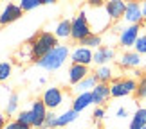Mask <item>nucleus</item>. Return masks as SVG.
<instances>
[{
	"instance_id": "0eeeda50",
	"label": "nucleus",
	"mask_w": 146,
	"mask_h": 129,
	"mask_svg": "<svg viewBox=\"0 0 146 129\" xmlns=\"http://www.w3.org/2000/svg\"><path fill=\"white\" fill-rule=\"evenodd\" d=\"M31 113H33V127H36V129L45 127L49 109L45 108V104L42 102V99H36V100L31 102Z\"/></svg>"
},
{
	"instance_id": "6e6552de",
	"label": "nucleus",
	"mask_w": 146,
	"mask_h": 129,
	"mask_svg": "<svg viewBox=\"0 0 146 129\" xmlns=\"http://www.w3.org/2000/svg\"><path fill=\"white\" fill-rule=\"evenodd\" d=\"M139 31H141V25H128L119 32V45L123 48H130L135 45V41L139 40Z\"/></svg>"
},
{
	"instance_id": "20e7f679",
	"label": "nucleus",
	"mask_w": 146,
	"mask_h": 129,
	"mask_svg": "<svg viewBox=\"0 0 146 129\" xmlns=\"http://www.w3.org/2000/svg\"><path fill=\"white\" fill-rule=\"evenodd\" d=\"M137 86H139V83L133 79V77H121V79L112 81L110 93H112V97L121 99V97H126V95H130V93H135Z\"/></svg>"
},
{
	"instance_id": "ea45409f",
	"label": "nucleus",
	"mask_w": 146,
	"mask_h": 129,
	"mask_svg": "<svg viewBox=\"0 0 146 129\" xmlns=\"http://www.w3.org/2000/svg\"><path fill=\"white\" fill-rule=\"evenodd\" d=\"M143 24H144V25H146V18H144V20H143Z\"/></svg>"
},
{
	"instance_id": "9d476101",
	"label": "nucleus",
	"mask_w": 146,
	"mask_h": 129,
	"mask_svg": "<svg viewBox=\"0 0 146 129\" xmlns=\"http://www.w3.org/2000/svg\"><path fill=\"white\" fill-rule=\"evenodd\" d=\"M70 61H72V65H85V66H88L90 63H94V52H92V48L80 45L78 48L72 50Z\"/></svg>"
},
{
	"instance_id": "72a5a7b5",
	"label": "nucleus",
	"mask_w": 146,
	"mask_h": 129,
	"mask_svg": "<svg viewBox=\"0 0 146 129\" xmlns=\"http://www.w3.org/2000/svg\"><path fill=\"white\" fill-rule=\"evenodd\" d=\"M115 117H117V119H126V117H128L126 108H119V109H117V113H115Z\"/></svg>"
},
{
	"instance_id": "ddd939ff",
	"label": "nucleus",
	"mask_w": 146,
	"mask_h": 129,
	"mask_svg": "<svg viewBox=\"0 0 146 129\" xmlns=\"http://www.w3.org/2000/svg\"><path fill=\"white\" fill-rule=\"evenodd\" d=\"M115 58V52H114V48L112 47H99L94 50V63L99 65V66H103V65H108V61H112Z\"/></svg>"
},
{
	"instance_id": "7c9ffc66",
	"label": "nucleus",
	"mask_w": 146,
	"mask_h": 129,
	"mask_svg": "<svg viewBox=\"0 0 146 129\" xmlns=\"http://www.w3.org/2000/svg\"><path fill=\"white\" fill-rule=\"evenodd\" d=\"M92 117H94V120H96V122H99V120H103V119H105V108H103V106H98V108L94 109V113H92Z\"/></svg>"
},
{
	"instance_id": "4c0bfd02",
	"label": "nucleus",
	"mask_w": 146,
	"mask_h": 129,
	"mask_svg": "<svg viewBox=\"0 0 146 129\" xmlns=\"http://www.w3.org/2000/svg\"><path fill=\"white\" fill-rule=\"evenodd\" d=\"M42 4H56V0H42Z\"/></svg>"
},
{
	"instance_id": "2f4dec72",
	"label": "nucleus",
	"mask_w": 146,
	"mask_h": 129,
	"mask_svg": "<svg viewBox=\"0 0 146 129\" xmlns=\"http://www.w3.org/2000/svg\"><path fill=\"white\" fill-rule=\"evenodd\" d=\"M4 129H31V126H25V124H22L18 120H15V122H9Z\"/></svg>"
},
{
	"instance_id": "473e14b6",
	"label": "nucleus",
	"mask_w": 146,
	"mask_h": 129,
	"mask_svg": "<svg viewBox=\"0 0 146 129\" xmlns=\"http://www.w3.org/2000/svg\"><path fill=\"white\" fill-rule=\"evenodd\" d=\"M87 4L90 5L92 9H101V7H105V0H87Z\"/></svg>"
},
{
	"instance_id": "c9c22d12",
	"label": "nucleus",
	"mask_w": 146,
	"mask_h": 129,
	"mask_svg": "<svg viewBox=\"0 0 146 129\" xmlns=\"http://www.w3.org/2000/svg\"><path fill=\"white\" fill-rule=\"evenodd\" d=\"M132 75L133 77H143V72L141 70H132Z\"/></svg>"
},
{
	"instance_id": "bb28decb",
	"label": "nucleus",
	"mask_w": 146,
	"mask_h": 129,
	"mask_svg": "<svg viewBox=\"0 0 146 129\" xmlns=\"http://www.w3.org/2000/svg\"><path fill=\"white\" fill-rule=\"evenodd\" d=\"M16 120L22 122V124H25V126L33 127V113H31V109H22L18 113V117H16Z\"/></svg>"
},
{
	"instance_id": "7ed1b4c3",
	"label": "nucleus",
	"mask_w": 146,
	"mask_h": 129,
	"mask_svg": "<svg viewBox=\"0 0 146 129\" xmlns=\"http://www.w3.org/2000/svg\"><path fill=\"white\" fill-rule=\"evenodd\" d=\"M90 34H94V31H92L90 24H88L87 11H80V14L72 20V34H70V38L80 43V41L85 40L87 36H90Z\"/></svg>"
},
{
	"instance_id": "58836bf2",
	"label": "nucleus",
	"mask_w": 146,
	"mask_h": 129,
	"mask_svg": "<svg viewBox=\"0 0 146 129\" xmlns=\"http://www.w3.org/2000/svg\"><path fill=\"white\" fill-rule=\"evenodd\" d=\"M126 2H139V0H126Z\"/></svg>"
},
{
	"instance_id": "e433bc0d",
	"label": "nucleus",
	"mask_w": 146,
	"mask_h": 129,
	"mask_svg": "<svg viewBox=\"0 0 146 129\" xmlns=\"http://www.w3.org/2000/svg\"><path fill=\"white\" fill-rule=\"evenodd\" d=\"M141 9H143V16L146 18V0H143V2H141Z\"/></svg>"
},
{
	"instance_id": "f257e3e1",
	"label": "nucleus",
	"mask_w": 146,
	"mask_h": 129,
	"mask_svg": "<svg viewBox=\"0 0 146 129\" xmlns=\"http://www.w3.org/2000/svg\"><path fill=\"white\" fill-rule=\"evenodd\" d=\"M33 47V56H35V61L42 59L43 56H47L52 48L58 47V38L54 36V32H47V31H42L35 34L33 38L27 40Z\"/></svg>"
},
{
	"instance_id": "f704fd0d",
	"label": "nucleus",
	"mask_w": 146,
	"mask_h": 129,
	"mask_svg": "<svg viewBox=\"0 0 146 129\" xmlns=\"http://www.w3.org/2000/svg\"><path fill=\"white\" fill-rule=\"evenodd\" d=\"M5 126H7V124H5V115L0 113V129H4Z\"/></svg>"
},
{
	"instance_id": "423d86ee",
	"label": "nucleus",
	"mask_w": 146,
	"mask_h": 129,
	"mask_svg": "<svg viewBox=\"0 0 146 129\" xmlns=\"http://www.w3.org/2000/svg\"><path fill=\"white\" fill-rule=\"evenodd\" d=\"M22 14H24V11L20 9L18 4L7 2L0 9V27H5V25L13 24V22H16L18 18H22Z\"/></svg>"
},
{
	"instance_id": "c756f323",
	"label": "nucleus",
	"mask_w": 146,
	"mask_h": 129,
	"mask_svg": "<svg viewBox=\"0 0 146 129\" xmlns=\"http://www.w3.org/2000/svg\"><path fill=\"white\" fill-rule=\"evenodd\" d=\"M56 124H58V113H56V111H49L47 120H45V127H43V129H47V127H56Z\"/></svg>"
},
{
	"instance_id": "b1692460",
	"label": "nucleus",
	"mask_w": 146,
	"mask_h": 129,
	"mask_svg": "<svg viewBox=\"0 0 146 129\" xmlns=\"http://www.w3.org/2000/svg\"><path fill=\"white\" fill-rule=\"evenodd\" d=\"M101 36L99 34H90V36H87L83 41H80V45H83V47H88V48H99V47H103L101 45Z\"/></svg>"
},
{
	"instance_id": "cd10ccee",
	"label": "nucleus",
	"mask_w": 146,
	"mask_h": 129,
	"mask_svg": "<svg viewBox=\"0 0 146 129\" xmlns=\"http://www.w3.org/2000/svg\"><path fill=\"white\" fill-rule=\"evenodd\" d=\"M133 48H135L137 54H146V34H141L139 36V40L135 41V45H133Z\"/></svg>"
},
{
	"instance_id": "393cba45",
	"label": "nucleus",
	"mask_w": 146,
	"mask_h": 129,
	"mask_svg": "<svg viewBox=\"0 0 146 129\" xmlns=\"http://www.w3.org/2000/svg\"><path fill=\"white\" fill-rule=\"evenodd\" d=\"M11 74H13V65L9 63V61H2L0 63V83L2 81H7Z\"/></svg>"
},
{
	"instance_id": "f03ea898",
	"label": "nucleus",
	"mask_w": 146,
	"mask_h": 129,
	"mask_svg": "<svg viewBox=\"0 0 146 129\" xmlns=\"http://www.w3.org/2000/svg\"><path fill=\"white\" fill-rule=\"evenodd\" d=\"M67 58H69V47H67V45H58V47L52 48L47 56H43L42 59H38L36 65L40 66V68L47 70V72H56L58 68L63 66Z\"/></svg>"
},
{
	"instance_id": "2eb2a0df",
	"label": "nucleus",
	"mask_w": 146,
	"mask_h": 129,
	"mask_svg": "<svg viewBox=\"0 0 146 129\" xmlns=\"http://www.w3.org/2000/svg\"><path fill=\"white\" fill-rule=\"evenodd\" d=\"M88 75H90V72H88V66H85V65H72L69 68V83L74 86Z\"/></svg>"
},
{
	"instance_id": "c85d7f7f",
	"label": "nucleus",
	"mask_w": 146,
	"mask_h": 129,
	"mask_svg": "<svg viewBox=\"0 0 146 129\" xmlns=\"http://www.w3.org/2000/svg\"><path fill=\"white\" fill-rule=\"evenodd\" d=\"M135 95H137V99H146V74L141 77V81H139Z\"/></svg>"
},
{
	"instance_id": "f8f14e48",
	"label": "nucleus",
	"mask_w": 146,
	"mask_h": 129,
	"mask_svg": "<svg viewBox=\"0 0 146 129\" xmlns=\"http://www.w3.org/2000/svg\"><path fill=\"white\" fill-rule=\"evenodd\" d=\"M92 97H94V104H96V106H103L105 102H108V99L112 97V93H110V84L98 83V86L92 90Z\"/></svg>"
},
{
	"instance_id": "a211bd4d",
	"label": "nucleus",
	"mask_w": 146,
	"mask_h": 129,
	"mask_svg": "<svg viewBox=\"0 0 146 129\" xmlns=\"http://www.w3.org/2000/svg\"><path fill=\"white\" fill-rule=\"evenodd\" d=\"M70 34H72V20L58 22V25L54 29V36L58 40H67V38H70Z\"/></svg>"
},
{
	"instance_id": "aec40b11",
	"label": "nucleus",
	"mask_w": 146,
	"mask_h": 129,
	"mask_svg": "<svg viewBox=\"0 0 146 129\" xmlns=\"http://www.w3.org/2000/svg\"><path fill=\"white\" fill-rule=\"evenodd\" d=\"M16 61L18 63H29V61H35V56H33V47L29 41H25L24 45L20 47V50L16 52Z\"/></svg>"
},
{
	"instance_id": "39448f33",
	"label": "nucleus",
	"mask_w": 146,
	"mask_h": 129,
	"mask_svg": "<svg viewBox=\"0 0 146 129\" xmlns=\"http://www.w3.org/2000/svg\"><path fill=\"white\" fill-rule=\"evenodd\" d=\"M42 102L45 104V108L49 111H56L63 104V92L56 86H49V88L43 90V93H42Z\"/></svg>"
},
{
	"instance_id": "f3484780",
	"label": "nucleus",
	"mask_w": 146,
	"mask_h": 129,
	"mask_svg": "<svg viewBox=\"0 0 146 129\" xmlns=\"http://www.w3.org/2000/svg\"><path fill=\"white\" fill-rule=\"evenodd\" d=\"M98 83H99L98 77L94 75V74H90L88 77H85L83 81H80V83L74 86V92H76L78 95H80V93H87V92H92V90L98 86Z\"/></svg>"
},
{
	"instance_id": "5701e85b",
	"label": "nucleus",
	"mask_w": 146,
	"mask_h": 129,
	"mask_svg": "<svg viewBox=\"0 0 146 129\" xmlns=\"http://www.w3.org/2000/svg\"><path fill=\"white\" fill-rule=\"evenodd\" d=\"M18 104H20L18 93H11L7 97V100H5V104H4V111L7 115H13V113H16V109H18Z\"/></svg>"
},
{
	"instance_id": "a19ab883",
	"label": "nucleus",
	"mask_w": 146,
	"mask_h": 129,
	"mask_svg": "<svg viewBox=\"0 0 146 129\" xmlns=\"http://www.w3.org/2000/svg\"><path fill=\"white\" fill-rule=\"evenodd\" d=\"M47 129H58V127H47Z\"/></svg>"
},
{
	"instance_id": "dca6fc26",
	"label": "nucleus",
	"mask_w": 146,
	"mask_h": 129,
	"mask_svg": "<svg viewBox=\"0 0 146 129\" xmlns=\"http://www.w3.org/2000/svg\"><path fill=\"white\" fill-rule=\"evenodd\" d=\"M90 104H94V97H92V92H87V93H80L76 95L74 100H72V109L76 111V113H80V111L87 109Z\"/></svg>"
},
{
	"instance_id": "412c9836",
	"label": "nucleus",
	"mask_w": 146,
	"mask_h": 129,
	"mask_svg": "<svg viewBox=\"0 0 146 129\" xmlns=\"http://www.w3.org/2000/svg\"><path fill=\"white\" fill-rule=\"evenodd\" d=\"M76 117H78V113L74 109H65L63 113H58V124H56V127H65V126H69L70 122H74L76 120Z\"/></svg>"
},
{
	"instance_id": "1a4fd4ad",
	"label": "nucleus",
	"mask_w": 146,
	"mask_h": 129,
	"mask_svg": "<svg viewBox=\"0 0 146 129\" xmlns=\"http://www.w3.org/2000/svg\"><path fill=\"white\" fill-rule=\"evenodd\" d=\"M105 11L108 14V18L112 22H117L121 18H125V11H126V0H108L105 4Z\"/></svg>"
},
{
	"instance_id": "6ab92c4d",
	"label": "nucleus",
	"mask_w": 146,
	"mask_h": 129,
	"mask_svg": "<svg viewBox=\"0 0 146 129\" xmlns=\"http://www.w3.org/2000/svg\"><path fill=\"white\" fill-rule=\"evenodd\" d=\"M144 126H146V106H141L135 109V113L132 117L130 129H143Z\"/></svg>"
},
{
	"instance_id": "37998d69",
	"label": "nucleus",
	"mask_w": 146,
	"mask_h": 129,
	"mask_svg": "<svg viewBox=\"0 0 146 129\" xmlns=\"http://www.w3.org/2000/svg\"><path fill=\"white\" fill-rule=\"evenodd\" d=\"M105 2H108V0H105Z\"/></svg>"
},
{
	"instance_id": "4be33fe9",
	"label": "nucleus",
	"mask_w": 146,
	"mask_h": 129,
	"mask_svg": "<svg viewBox=\"0 0 146 129\" xmlns=\"http://www.w3.org/2000/svg\"><path fill=\"white\" fill-rule=\"evenodd\" d=\"M94 75L98 77L99 83H105V84H108V81H112V75H114V72H112V66L103 65V66H98V70L94 72Z\"/></svg>"
},
{
	"instance_id": "79ce46f5",
	"label": "nucleus",
	"mask_w": 146,
	"mask_h": 129,
	"mask_svg": "<svg viewBox=\"0 0 146 129\" xmlns=\"http://www.w3.org/2000/svg\"><path fill=\"white\" fill-rule=\"evenodd\" d=\"M143 129H146V126H144V127H143Z\"/></svg>"
},
{
	"instance_id": "4468645a",
	"label": "nucleus",
	"mask_w": 146,
	"mask_h": 129,
	"mask_svg": "<svg viewBox=\"0 0 146 129\" xmlns=\"http://www.w3.org/2000/svg\"><path fill=\"white\" fill-rule=\"evenodd\" d=\"M141 54H137L135 50H126L125 54L119 58V66L121 68H137L141 65Z\"/></svg>"
},
{
	"instance_id": "9b49d317",
	"label": "nucleus",
	"mask_w": 146,
	"mask_h": 129,
	"mask_svg": "<svg viewBox=\"0 0 146 129\" xmlns=\"http://www.w3.org/2000/svg\"><path fill=\"white\" fill-rule=\"evenodd\" d=\"M125 20L130 25H141L144 16L141 9V2H126V11H125Z\"/></svg>"
},
{
	"instance_id": "a878e982",
	"label": "nucleus",
	"mask_w": 146,
	"mask_h": 129,
	"mask_svg": "<svg viewBox=\"0 0 146 129\" xmlns=\"http://www.w3.org/2000/svg\"><path fill=\"white\" fill-rule=\"evenodd\" d=\"M18 5H20V9L25 13V11H33V9L40 7V5H42V0H20Z\"/></svg>"
}]
</instances>
